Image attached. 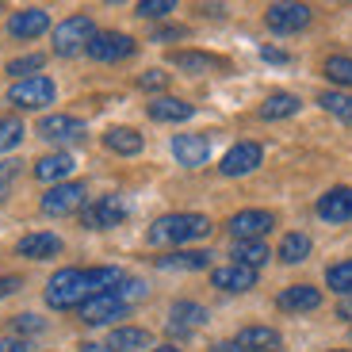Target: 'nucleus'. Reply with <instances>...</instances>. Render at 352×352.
<instances>
[{"label": "nucleus", "instance_id": "obj_1", "mask_svg": "<svg viewBox=\"0 0 352 352\" xmlns=\"http://www.w3.org/2000/svg\"><path fill=\"white\" fill-rule=\"evenodd\" d=\"M211 234V219L195 211H180V214H165L150 226V241L153 245H188L195 238Z\"/></svg>", "mask_w": 352, "mask_h": 352}, {"label": "nucleus", "instance_id": "obj_2", "mask_svg": "<svg viewBox=\"0 0 352 352\" xmlns=\"http://www.w3.org/2000/svg\"><path fill=\"white\" fill-rule=\"evenodd\" d=\"M92 299V283H88V268H62L54 272L50 283H46V302L54 310H73L85 307Z\"/></svg>", "mask_w": 352, "mask_h": 352}, {"label": "nucleus", "instance_id": "obj_3", "mask_svg": "<svg viewBox=\"0 0 352 352\" xmlns=\"http://www.w3.org/2000/svg\"><path fill=\"white\" fill-rule=\"evenodd\" d=\"M92 38H96V23L88 16H69L54 27V54L58 58H73V54L88 50Z\"/></svg>", "mask_w": 352, "mask_h": 352}, {"label": "nucleus", "instance_id": "obj_4", "mask_svg": "<svg viewBox=\"0 0 352 352\" xmlns=\"http://www.w3.org/2000/svg\"><path fill=\"white\" fill-rule=\"evenodd\" d=\"M54 96H58V88L50 77H27L8 88V104H16L19 111H43L46 104H54Z\"/></svg>", "mask_w": 352, "mask_h": 352}, {"label": "nucleus", "instance_id": "obj_5", "mask_svg": "<svg viewBox=\"0 0 352 352\" xmlns=\"http://www.w3.org/2000/svg\"><path fill=\"white\" fill-rule=\"evenodd\" d=\"M131 214V207H126V199L123 195H100L96 203H88L85 207V214H80V222H85L88 230H111V226H119V222Z\"/></svg>", "mask_w": 352, "mask_h": 352}, {"label": "nucleus", "instance_id": "obj_6", "mask_svg": "<svg viewBox=\"0 0 352 352\" xmlns=\"http://www.w3.org/2000/svg\"><path fill=\"white\" fill-rule=\"evenodd\" d=\"M85 184H77V180H65V184H54L50 192L43 195V214H50V219H62V214H73L85 207Z\"/></svg>", "mask_w": 352, "mask_h": 352}, {"label": "nucleus", "instance_id": "obj_7", "mask_svg": "<svg viewBox=\"0 0 352 352\" xmlns=\"http://www.w3.org/2000/svg\"><path fill=\"white\" fill-rule=\"evenodd\" d=\"M126 302L115 295V291H104V295H92V299L80 307V322H88V326H111V322H119V318H126Z\"/></svg>", "mask_w": 352, "mask_h": 352}, {"label": "nucleus", "instance_id": "obj_8", "mask_svg": "<svg viewBox=\"0 0 352 352\" xmlns=\"http://www.w3.org/2000/svg\"><path fill=\"white\" fill-rule=\"evenodd\" d=\"M85 54L92 62H123L134 54V38L123 35V31H96V38L88 43Z\"/></svg>", "mask_w": 352, "mask_h": 352}, {"label": "nucleus", "instance_id": "obj_9", "mask_svg": "<svg viewBox=\"0 0 352 352\" xmlns=\"http://www.w3.org/2000/svg\"><path fill=\"white\" fill-rule=\"evenodd\" d=\"M310 16L314 12L307 4H272V8L264 12V23L272 27L276 35H295V31H302L310 23Z\"/></svg>", "mask_w": 352, "mask_h": 352}, {"label": "nucleus", "instance_id": "obj_10", "mask_svg": "<svg viewBox=\"0 0 352 352\" xmlns=\"http://www.w3.org/2000/svg\"><path fill=\"white\" fill-rule=\"evenodd\" d=\"M272 226H276V214L272 211H256V207H253V211H238V214H234L226 230L238 241H261Z\"/></svg>", "mask_w": 352, "mask_h": 352}, {"label": "nucleus", "instance_id": "obj_11", "mask_svg": "<svg viewBox=\"0 0 352 352\" xmlns=\"http://www.w3.org/2000/svg\"><path fill=\"white\" fill-rule=\"evenodd\" d=\"M261 157H264V150L256 146V142H238V146H230V150L222 153L219 173L222 176H245V173H253V168L261 165Z\"/></svg>", "mask_w": 352, "mask_h": 352}, {"label": "nucleus", "instance_id": "obj_12", "mask_svg": "<svg viewBox=\"0 0 352 352\" xmlns=\"http://www.w3.org/2000/svg\"><path fill=\"white\" fill-rule=\"evenodd\" d=\"M207 153H211L207 134H176L173 138V157L184 168H199L203 161H207Z\"/></svg>", "mask_w": 352, "mask_h": 352}, {"label": "nucleus", "instance_id": "obj_13", "mask_svg": "<svg viewBox=\"0 0 352 352\" xmlns=\"http://www.w3.org/2000/svg\"><path fill=\"white\" fill-rule=\"evenodd\" d=\"M276 307L287 310V314H307V310H318V307H322V291L310 287V283H295V287L280 291Z\"/></svg>", "mask_w": 352, "mask_h": 352}, {"label": "nucleus", "instance_id": "obj_14", "mask_svg": "<svg viewBox=\"0 0 352 352\" xmlns=\"http://www.w3.org/2000/svg\"><path fill=\"white\" fill-rule=\"evenodd\" d=\"M211 283L219 291H249L256 287V268H245V264H222V268H214L211 272Z\"/></svg>", "mask_w": 352, "mask_h": 352}, {"label": "nucleus", "instance_id": "obj_15", "mask_svg": "<svg viewBox=\"0 0 352 352\" xmlns=\"http://www.w3.org/2000/svg\"><path fill=\"white\" fill-rule=\"evenodd\" d=\"M19 256H27V261H50V256L62 253V238L58 234H46V230H38V234H27V238H19Z\"/></svg>", "mask_w": 352, "mask_h": 352}, {"label": "nucleus", "instance_id": "obj_16", "mask_svg": "<svg viewBox=\"0 0 352 352\" xmlns=\"http://www.w3.org/2000/svg\"><path fill=\"white\" fill-rule=\"evenodd\" d=\"M318 219L326 222H352V188H333L318 199Z\"/></svg>", "mask_w": 352, "mask_h": 352}, {"label": "nucleus", "instance_id": "obj_17", "mask_svg": "<svg viewBox=\"0 0 352 352\" xmlns=\"http://www.w3.org/2000/svg\"><path fill=\"white\" fill-rule=\"evenodd\" d=\"M46 27H50L46 8H23V12H16V16L8 19V35L12 38H38Z\"/></svg>", "mask_w": 352, "mask_h": 352}, {"label": "nucleus", "instance_id": "obj_18", "mask_svg": "<svg viewBox=\"0 0 352 352\" xmlns=\"http://www.w3.org/2000/svg\"><path fill=\"white\" fill-rule=\"evenodd\" d=\"M238 349L241 352H280L283 337L276 333L272 326H245L238 333Z\"/></svg>", "mask_w": 352, "mask_h": 352}, {"label": "nucleus", "instance_id": "obj_19", "mask_svg": "<svg viewBox=\"0 0 352 352\" xmlns=\"http://www.w3.org/2000/svg\"><path fill=\"white\" fill-rule=\"evenodd\" d=\"M38 134H43L46 142H73V138L85 134V123L73 119V115H46L43 123H38Z\"/></svg>", "mask_w": 352, "mask_h": 352}, {"label": "nucleus", "instance_id": "obj_20", "mask_svg": "<svg viewBox=\"0 0 352 352\" xmlns=\"http://www.w3.org/2000/svg\"><path fill=\"white\" fill-rule=\"evenodd\" d=\"M146 111H150L153 123H184V119H192V104H184L180 96H157Z\"/></svg>", "mask_w": 352, "mask_h": 352}, {"label": "nucleus", "instance_id": "obj_21", "mask_svg": "<svg viewBox=\"0 0 352 352\" xmlns=\"http://www.w3.org/2000/svg\"><path fill=\"white\" fill-rule=\"evenodd\" d=\"M77 168V161L69 153H46L43 161H35V176L46 180V184H65V176Z\"/></svg>", "mask_w": 352, "mask_h": 352}, {"label": "nucleus", "instance_id": "obj_22", "mask_svg": "<svg viewBox=\"0 0 352 352\" xmlns=\"http://www.w3.org/2000/svg\"><path fill=\"white\" fill-rule=\"evenodd\" d=\"M168 318H173V322H168L173 333H192V329H199L203 322H207V310H203L199 302H176Z\"/></svg>", "mask_w": 352, "mask_h": 352}, {"label": "nucleus", "instance_id": "obj_23", "mask_svg": "<svg viewBox=\"0 0 352 352\" xmlns=\"http://www.w3.org/2000/svg\"><path fill=\"white\" fill-rule=\"evenodd\" d=\"M211 253L207 249H180V253L157 256V268H180V272H195V268H207Z\"/></svg>", "mask_w": 352, "mask_h": 352}, {"label": "nucleus", "instance_id": "obj_24", "mask_svg": "<svg viewBox=\"0 0 352 352\" xmlns=\"http://www.w3.org/2000/svg\"><path fill=\"white\" fill-rule=\"evenodd\" d=\"M104 146H107L111 153L134 157V153H142V134L131 131V126H111V131L104 134Z\"/></svg>", "mask_w": 352, "mask_h": 352}, {"label": "nucleus", "instance_id": "obj_25", "mask_svg": "<svg viewBox=\"0 0 352 352\" xmlns=\"http://www.w3.org/2000/svg\"><path fill=\"white\" fill-rule=\"evenodd\" d=\"M107 349L111 352H142V349H150V333L138 326H119L111 333V341H107Z\"/></svg>", "mask_w": 352, "mask_h": 352}, {"label": "nucleus", "instance_id": "obj_26", "mask_svg": "<svg viewBox=\"0 0 352 352\" xmlns=\"http://www.w3.org/2000/svg\"><path fill=\"white\" fill-rule=\"evenodd\" d=\"M299 96H291V92H276V96H268L261 104V119H268V123H276V119H287V115L299 111Z\"/></svg>", "mask_w": 352, "mask_h": 352}, {"label": "nucleus", "instance_id": "obj_27", "mask_svg": "<svg viewBox=\"0 0 352 352\" xmlns=\"http://www.w3.org/2000/svg\"><path fill=\"white\" fill-rule=\"evenodd\" d=\"M310 256V238L307 234H287V238L280 241V261L283 264H299Z\"/></svg>", "mask_w": 352, "mask_h": 352}, {"label": "nucleus", "instance_id": "obj_28", "mask_svg": "<svg viewBox=\"0 0 352 352\" xmlns=\"http://www.w3.org/2000/svg\"><path fill=\"white\" fill-rule=\"evenodd\" d=\"M322 73H326V80H333V85L352 88V58H344V54H333V58H326Z\"/></svg>", "mask_w": 352, "mask_h": 352}, {"label": "nucleus", "instance_id": "obj_29", "mask_svg": "<svg viewBox=\"0 0 352 352\" xmlns=\"http://www.w3.org/2000/svg\"><path fill=\"white\" fill-rule=\"evenodd\" d=\"M234 256H238V264H245V268H261L272 253H268L264 241H238V245H234Z\"/></svg>", "mask_w": 352, "mask_h": 352}, {"label": "nucleus", "instance_id": "obj_30", "mask_svg": "<svg viewBox=\"0 0 352 352\" xmlns=\"http://www.w3.org/2000/svg\"><path fill=\"white\" fill-rule=\"evenodd\" d=\"M173 62L180 65V69H188V73H211V69H219V58H211V54H192V50H184V54H173Z\"/></svg>", "mask_w": 352, "mask_h": 352}, {"label": "nucleus", "instance_id": "obj_31", "mask_svg": "<svg viewBox=\"0 0 352 352\" xmlns=\"http://www.w3.org/2000/svg\"><path fill=\"white\" fill-rule=\"evenodd\" d=\"M326 283L341 295V299H352V261H341L326 272Z\"/></svg>", "mask_w": 352, "mask_h": 352}, {"label": "nucleus", "instance_id": "obj_32", "mask_svg": "<svg viewBox=\"0 0 352 352\" xmlns=\"http://www.w3.org/2000/svg\"><path fill=\"white\" fill-rule=\"evenodd\" d=\"M318 104L326 107L329 115H337V119L352 123V96H349V92H322V96H318Z\"/></svg>", "mask_w": 352, "mask_h": 352}, {"label": "nucleus", "instance_id": "obj_33", "mask_svg": "<svg viewBox=\"0 0 352 352\" xmlns=\"http://www.w3.org/2000/svg\"><path fill=\"white\" fill-rule=\"evenodd\" d=\"M43 54H23V58H16V62H8V73L12 77H19V80H27V77H38V69H43Z\"/></svg>", "mask_w": 352, "mask_h": 352}, {"label": "nucleus", "instance_id": "obj_34", "mask_svg": "<svg viewBox=\"0 0 352 352\" xmlns=\"http://www.w3.org/2000/svg\"><path fill=\"white\" fill-rule=\"evenodd\" d=\"M19 142H23V123L19 119H0V153L19 146Z\"/></svg>", "mask_w": 352, "mask_h": 352}, {"label": "nucleus", "instance_id": "obj_35", "mask_svg": "<svg viewBox=\"0 0 352 352\" xmlns=\"http://www.w3.org/2000/svg\"><path fill=\"white\" fill-rule=\"evenodd\" d=\"M134 12H138V16H146V19H161V16H168V12H173V0H142Z\"/></svg>", "mask_w": 352, "mask_h": 352}, {"label": "nucleus", "instance_id": "obj_36", "mask_svg": "<svg viewBox=\"0 0 352 352\" xmlns=\"http://www.w3.org/2000/svg\"><path fill=\"white\" fill-rule=\"evenodd\" d=\"M115 295H119L126 307H131L134 299H142V295H146V283H142V280H123L119 287H115Z\"/></svg>", "mask_w": 352, "mask_h": 352}, {"label": "nucleus", "instance_id": "obj_37", "mask_svg": "<svg viewBox=\"0 0 352 352\" xmlns=\"http://www.w3.org/2000/svg\"><path fill=\"white\" fill-rule=\"evenodd\" d=\"M138 85H142V88H165V85H168V73L150 69V73H142V77H138Z\"/></svg>", "mask_w": 352, "mask_h": 352}, {"label": "nucleus", "instance_id": "obj_38", "mask_svg": "<svg viewBox=\"0 0 352 352\" xmlns=\"http://www.w3.org/2000/svg\"><path fill=\"white\" fill-rule=\"evenodd\" d=\"M16 173H19V161H4V165H0V199H4V192H8V180H12Z\"/></svg>", "mask_w": 352, "mask_h": 352}, {"label": "nucleus", "instance_id": "obj_39", "mask_svg": "<svg viewBox=\"0 0 352 352\" xmlns=\"http://www.w3.org/2000/svg\"><path fill=\"white\" fill-rule=\"evenodd\" d=\"M188 31L184 27H161V31H153V43H168V38H184Z\"/></svg>", "mask_w": 352, "mask_h": 352}, {"label": "nucleus", "instance_id": "obj_40", "mask_svg": "<svg viewBox=\"0 0 352 352\" xmlns=\"http://www.w3.org/2000/svg\"><path fill=\"white\" fill-rule=\"evenodd\" d=\"M19 287H23V280H19V276H4V280H0V295H16Z\"/></svg>", "mask_w": 352, "mask_h": 352}, {"label": "nucleus", "instance_id": "obj_41", "mask_svg": "<svg viewBox=\"0 0 352 352\" xmlns=\"http://www.w3.org/2000/svg\"><path fill=\"white\" fill-rule=\"evenodd\" d=\"M31 344L23 341V337H12V341H0V352H27Z\"/></svg>", "mask_w": 352, "mask_h": 352}, {"label": "nucleus", "instance_id": "obj_42", "mask_svg": "<svg viewBox=\"0 0 352 352\" xmlns=\"http://www.w3.org/2000/svg\"><path fill=\"white\" fill-rule=\"evenodd\" d=\"M16 329H23V333H27V329H43V322H38V318H35V314H19V322H16Z\"/></svg>", "mask_w": 352, "mask_h": 352}, {"label": "nucleus", "instance_id": "obj_43", "mask_svg": "<svg viewBox=\"0 0 352 352\" xmlns=\"http://www.w3.org/2000/svg\"><path fill=\"white\" fill-rule=\"evenodd\" d=\"M261 58H264V62H276V65H283V62H287V54H283V50H272V46H264V50H261Z\"/></svg>", "mask_w": 352, "mask_h": 352}, {"label": "nucleus", "instance_id": "obj_44", "mask_svg": "<svg viewBox=\"0 0 352 352\" xmlns=\"http://www.w3.org/2000/svg\"><path fill=\"white\" fill-rule=\"evenodd\" d=\"M211 352H241V349H238V341H219Z\"/></svg>", "mask_w": 352, "mask_h": 352}, {"label": "nucleus", "instance_id": "obj_45", "mask_svg": "<svg viewBox=\"0 0 352 352\" xmlns=\"http://www.w3.org/2000/svg\"><path fill=\"white\" fill-rule=\"evenodd\" d=\"M337 318H352V299H341V307H337Z\"/></svg>", "mask_w": 352, "mask_h": 352}, {"label": "nucleus", "instance_id": "obj_46", "mask_svg": "<svg viewBox=\"0 0 352 352\" xmlns=\"http://www.w3.org/2000/svg\"><path fill=\"white\" fill-rule=\"evenodd\" d=\"M80 352H111L107 344H96V341H88V344H80Z\"/></svg>", "mask_w": 352, "mask_h": 352}, {"label": "nucleus", "instance_id": "obj_47", "mask_svg": "<svg viewBox=\"0 0 352 352\" xmlns=\"http://www.w3.org/2000/svg\"><path fill=\"white\" fill-rule=\"evenodd\" d=\"M153 352H180V349H173V344H161V349H153Z\"/></svg>", "mask_w": 352, "mask_h": 352}, {"label": "nucleus", "instance_id": "obj_48", "mask_svg": "<svg viewBox=\"0 0 352 352\" xmlns=\"http://www.w3.org/2000/svg\"><path fill=\"white\" fill-rule=\"evenodd\" d=\"M329 352H344V349H329Z\"/></svg>", "mask_w": 352, "mask_h": 352}]
</instances>
